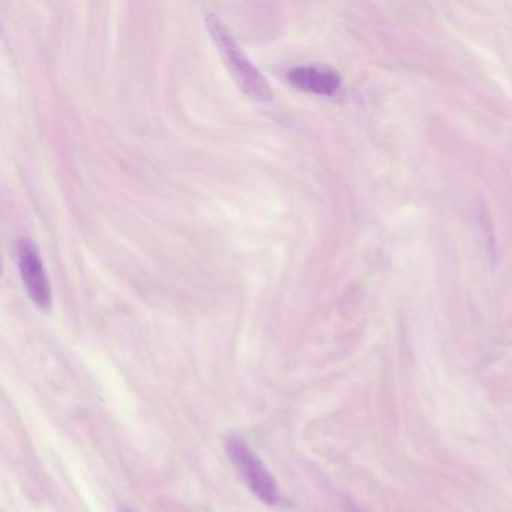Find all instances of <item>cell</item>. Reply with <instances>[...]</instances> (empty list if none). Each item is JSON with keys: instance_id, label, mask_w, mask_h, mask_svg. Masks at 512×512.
I'll use <instances>...</instances> for the list:
<instances>
[{"instance_id": "6da1fadb", "label": "cell", "mask_w": 512, "mask_h": 512, "mask_svg": "<svg viewBox=\"0 0 512 512\" xmlns=\"http://www.w3.org/2000/svg\"><path fill=\"white\" fill-rule=\"evenodd\" d=\"M206 25H208L209 34H211L215 47L220 52L233 79L238 83L239 89H242V92L253 100L262 101V103L271 101L272 91L269 88V83L257 70L256 65L239 49L238 44L224 28L221 20L214 14H209L206 17Z\"/></svg>"}, {"instance_id": "7a4b0ae2", "label": "cell", "mask_w": 512, "mask_h": 512, "mask_svg": "<svg viewBox=\"0 0 512 512\" xmlns=\"http://www.w3.org/2000/svg\"><path fill=\"white\" fill-rule=\"evenodd\" d=\"M224 449L245 484L256 494L257 499L269 506L280 505L283 499H281L277 481L247 442L241 437H227Z\"/></svg>"}, {"instance_id": "3957f363", "label": "cell", "mask_w": 512, "mask_h": 512, "mask_svg": "<svg viewBox=\"0 0 512 512\" xmlns=\"http://www.w3.org/2000/svg\"><path fill=\"white\" fill-rule=\"evenodd\" d=\"M17 262L23 284L32 301L41 310H49L52 305V287L38 248L31 239H22L17 245Z\"/></svg>"}, {"instance_id": "277c9868", "label": "cell", "mask_w": 512, "mask_h": 512, "mask_svg": "<svg viewBox=\"0 0 512 512\" xmlns=\"http://www.w3.org/2000/svg\"><path fill=\"white\" fill-rule=\"evenodd\" d=\"M289 82L295 88L311 94L331 97L340 89L341 79L331 68L298 67L289 73Z\"/></svg>"}, {"instance_id": "5b68a950", "label": "cell", "mask_w": 512, "mask_h": 512, "mask_svg": "<svg viewBox=\"0 0 512 512\" xmlns=\"http://www.w3.org/2000/svg\"><path fill=\"white\" fill-rule=\"evenodd\" d=\"M121 512H134L133 509L130 508H122Z\"/></svg>"}]
</instances>
